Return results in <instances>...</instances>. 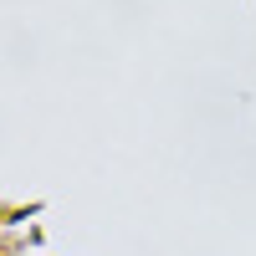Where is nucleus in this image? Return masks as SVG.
I'll return each mask as SVG.
<instances>
[]
</instances>
